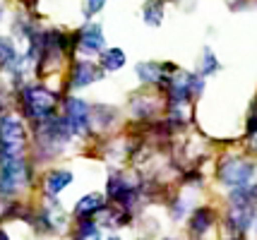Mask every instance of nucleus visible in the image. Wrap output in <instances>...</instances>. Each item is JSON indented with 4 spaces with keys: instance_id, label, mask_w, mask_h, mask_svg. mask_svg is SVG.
<instances>
[{
    "instance_id": "nucleus-1",
    "label": "nucleus",
    "mask_w": 257,
    "mask_h": 240,
    "mask_svg": "<svg viewBox=\"0 0 257 240\" xmlns=\"http://www.w3.org/2000/svg\"><path fill=\"white\" fill-rule=\"evenodd\" d=\"M17 108L20 118L29 125H36L51 115L60 113V96L44 84H22L17 89Z\"/></svg>"
},
{
    "instance_id": "nucleus-2",
    "label": "nucleus",
    "mask_w": 257,
    "mask_h": 240,
    "mask_svg": "<svg viewBox=\"0 0 257 240\" xmlns=\"http://www.w3.org/2000/svg\"><path fill=\"white\" fill-rule=\"evenodd\" d=\"M106 202L115 206H123L125 211L135 214L137 204L145 199V180L137 173L115 171L113 168L106 178Z\"/></svg>"
},
{
    "instance_id": "nucleus-3",
    "label": "nucleus",
    "mask_w": 257,
    "mask_h": 240,
    "mask_svg": "<svg viewBox=\"0 0 257 240\" xmlns=\"http://www.w3.org/2000/svg\"><path fill=\"white\" fill-rule=\"evenodd\" d=\"M34 178L36 166L29 154L0 161V199H20V194L34 185Z\"/></svg>"
},
{
    "instance_id": "nucleus-4",
    "label": "nucleus",
    "mask_w": 257,
    "mask_h": 240,
    "mask_svg": "<svg viewBox=\"0 0 257 240\" xmlns=\"http://www.w3.org/2000/svg\"><path fill=\"white\" fill-rule=\"evenodd\" d=\"M216 180L231 190H245L257 185V161L238 154H226L216 163Z\"/></svg>"
},
{
    "instance_id": "nucleus-5",
    "label": "nucleus",
    "mask_w": 257,
    "mask_h": 240,
    "mask_svg": "<svg viewBox=\"0 0 257 240\" xmlns=\"http://www.w3.org/2000/svg\"><path fill=\"white\" fill-rule=\"evenodd\" d=\"M29 149V127L17 113L0 118V161L24 156Z\"/></svg>"
},
{
    "instance_id": "nucleus-6",
    "label": "nucleus",
    "mask_w": 257,
    "mask_h": 240,
    "mask_svg": "<svg viewBox=\"0 0 257 240\" xmlns=\"http://www.w3.org/2000/svg\"><path fill=\"white\" fill-rule=\"evenodd\" d=\"M32 228L39 235H60L70 228V216L60 206L58 197H44V204L34 206Z\"/></svg>"
},
{
    "instance_id": "nucleus-7",
    "label": "nucleus",
    "mask_w": 257,
    "mask_h": 240,
    "mask_svg": "<svg viewBox=\"0 0 257 240\" xmlns=\"http://www.w3.org/2000/svg\"><path fill=\"white\" fill-rule=\"evenodd\" d=\"M60 115L65 118L72 137L87 139L91 137V106L79 96H65L60 103Z\"/></svg>"
},
{
    "instance_id": "nucleus-8",
    "label": "nucleus",
    "mask_w": 257,
    "mask_h": 240,
    "mask_svg": "<svg viewBox=\"0 0 257 240\" xmlns=\"http://www.w3.org/2000/svg\"><path fill=\"white\" fill-rule=\"evenodd\" d=\"M257 221V204H228L224 214V226L228 228L231 238H240L252 228Z\"/></svg>"
},
{
    "instance_id": "nucleus-9",
    "label": "nucleus",
    "mask_w": 257,
    "mask_h": 240,
    "mask_svg": "<svg viewBox=\"0 0 257 240\" xmlns=\"http://www.w3.org/2000/svg\"><path fill=\"white\" fill-rule=\"evenodd\" d=\"M103 77V70L91 63V60H75L70 65V72H67V89L70 92H79V89H87L89 84L99 82Z\"/></svg>"
},
{
    "instance_id": "nucleus-10",
    "label": "nucleus",
    "mask_w": 257,
    "mask_h": 240,
    "mask_svg": "<svg viewBox=\"0 0 257 240\" xmlns=\"http://www.w3.org/2000/svg\"><path fill=\"white\" fill-rule=\"evenodd\" d=\"M103 44H106L103 29H101V24H96V22L84 24L77 34H75V48L82 51L84 56H96V53H101V51H103Z\"/></svg>"
},
{
    "instance_id": "nucleus-11",
    "label": "nucleus",
    "mask_w": 257,
    "mask_h": 240,
    "mask_svg": "<svg viewBox=\"0 0 257 240\" xmlns=\"http://www.w3.org/2000/svg\"><path fill=\"white\" fill-rule=\"evenodd\" d=\"M214 223H216V211L212 206H195L190 211V223H188L192 240H204L214 228Z\"/></svg>"
},
{
    "instance_id": "nucleus-12",
    "label": "nucleus",
    "mask_w": 257,
    "mask_h": 240,
    "mask_svg": "<svg viewBox=\"0 0 257 240\" xmlns=\"http://www.w3.org/2000/svg\"><path fill=\"white\" fill-rule=\"evenodd\" d=\"M75 180L72 171L67 168H48V171L41 175V190H44V197H58V194L67 190Z\"/></svg>"
},
{
    "instance_id": "nucleus-13",
    "label": "nucleus",
    "mask_w": 257,
    "mask_h": 240,
    "mask_svg": "<svg viewBox=\"0 0 257 240\" xmlns=\"http://www.w3.org/2000/svg\"><path fill=\"white\" fill-rule=\"evenodd\" d=\"M120 120V113L115 106H108V103H96L91 106V135L96 132H111L113 127L118 125Z\"/></svg>"
},
{
    "instance_id": "nucleus-14",
    "label": "nucleus",
    "mask_w": 257,
    "mask_h": 240,
    "mask_svg": "<svg viewBox=\"0 0 257 240\" xmlns=\"http://www.w3.org/2000/svg\"><path fill=\"white\" fill-rule=\"evenodd\" d=\"M106 204H108V202H106V194L103 192L84 194V197L77 199V204L72 206V218H75V221H89V218L96 216Z\"/></svg>"
},
{
    "instance_id": "nucleus-15",
    "label": "nucleus",
    "mask_w": 257,
    "mask_h": 240,
    "mask_svg": "<svg viewBox=\"0 0 257 240\" xmlns=\"http://www.w3.org/2000/svg\"><path fill=\"white\" fill-rule=\"evenodd\" d=\"M135 214L125 211L123 206H115V204H106L101 209L99 214L94 216V221L99 223V228H123V226H130L133 223Z\"/></svg>"
},
{
    "instance_id": "nucleus-16",
    "label": "nucleus",
    "mask_w": 257,
    "mask_h": 240,
    "mask_svg": "<svg viewBox=\"0 0 257 240\" xmlns=\"http://www.w3.org/2000/svg\"><path fill=\"white\" fill-rule=\"evenodd\" d=\"M161 108L157 96H149V94H137L130 101V115H133L137 123H147V120H157V113Z\"/></svg>"
},
{
    "instance_id": "nucleus-17",
    "label": "nucleus",
    "mask_w": 257,
    "mask_h": 240,
    "mask_svg": "<svg viewBox=\"0 0 257 240\" xmlns=\"http://www.w3.org/2000/svg\"><path fill=\"white\" fill-rule=\"evenodd\" d=\"M70 240H103L99 223L89 218V221H75V230H72V238Z\"/></svg>"
},
{
    "instance_id": "nucleus-18",
    "label": "nucleus",
    "mask_w": 257,
    "mask_h": 240,
    "mask_svg": "<svg viewBox=\"0 0 257 240\" xmlns=\"http://www.w3.org/2000/svg\"><path fill=\"white\" fill-rule=\"evenodd\" d=\"M99 68L103 70V72H118L120 68H125V53L120 51V48H108V51H101Z\"/></svg>"
},
{
    "instance_id": "nucleus-19",
    "label": "nucleus",
    "mask_w": 257,
    "mask_h": 240,
    "mask_svg": "<svg viewBox=\"0 0 257 240\" xmlns=\"http://www.w3.org/2000/svg\"><path fill=\"white\" fill-rule=\"evenodd\" d=\"M142 15H145V22L149 27H159L161 20H164V0H149L145 5V10H142Z\"/></svg>"
},
{
    "instance_id": "nucleus-20",
    "label": "nucleus",
    "mask_w": 257,
    "mask_h": 240,
    "mask_svg": "<svg viewBox=\"0 0 257 240\" xmlns=\"http://www.w3.org/2000/svg\"><path fill=\"white\" fill-rule=\"evenodd\" d=\"M17 60V48L12 44L10 39L0 36V70H8Z\"/></svg>"
},
{
    "instance_id": "nucleus-21",
    "label": "nucleus",
    "mask_w": 257,
    "mask_h": 240,
    "mask_svg": "<svg viewBox=\"0 0 257 240\" xmlns=\"http://www.w3.org/2000/svg\"><path fill=\"white\" fill-rule=\"evenodd\" d=\"M219 70V60H216V56H214L212 48H204V58H202V68H200V77H209V75H214Z\"/></svg>"
},
{
    "instance_id": "nucleus-22",
    "label": "nucleus",
    "mask_w": 257,
    "mask_h": 240,
    "mask_svg": "<svg viewBox=\"0 0 257 240\" xmlns=\"http://www.w3.org/2000/svg\"><path fill=\"white\" fill-rule=\"evenodd\" d=\"M106 5V0H84V17H94Z\"/></svg>"
},
{
    "instance_id": "nucleus-23",
    "label": "nucleus",
    "mask_w": 257,
    "mask_h": 240,
    "mask_svg": "<svg viewBox=\"0 0 257 240\" xmlns=\"http://www.w3.org/2000/svg\"><path fill=\"white\" fill-rule=\"evenodd\" d=\"M0 240H10V235H8V230L0 228Z\"/></svg>"
},
{
    "instance_id": "nucleus-24",
    "label": "nucleus",
    "mask_w": 257,
    "mask_h": 240,
    "mask_svg": "<svg viewBox=\"0 0 257 240\" xmlns=\"http://www.w3.org/2000/svg\"><path fill=\"white\" fill-rule=\"evenodd\" d=\"M106 240H123V238H120V235H108Z\"/></svg>"
},
{
    "instance_id": "nucleus-25",
    "label": "nucleus",
    "mask_w": 257,
    "mask_h": 240,
    "mask_svg": "<svg viewBox=\"0 0 257 240\" xmlns=\"http://www.w3.org/2000/svg\"><path fill=\"white\" fill-rule=\"evenodd\" d=\"M0 20H3V8H0Z\"/></svg>"
},
{
    "instance_id": "nucleus-26",
    "label": "nucleus",
    "mask_w": 257,
    "mask_h": 240,
    "mask_svg": "<svg viewBox=\"0 0 257 240\" xmlns=\"http://www.w3.org/2000/svg\"><path fill=\"white\" fill-rule=\"evenodd\" d=\"M161 240H176V238H161Z\"/></svg>"
},
{
    "instance_id": "nucleus-27",
    "label": "nucleus",
    "mask_w": 257,
    "mask_h": 240,
    "mask_svg": "<svg viewBox=\"0 0 257 240\" xmlns=\"http://www.w3.org/2000/svg\"><path fill=\"white\" fill-rule=\"evenodd\" d=\"M255 228H257V221H255Z\"/></svg>"
},
{
    "instance_id": "nucleus-28",
    "label": "nucleus",
    "mask_w": 257,
    "mask_h": 240,
    "mask_svg": "<svg viewBox=\"0 0 257 240\" xmlns=\"http://www.w3.org/2000/svg\"><path fill=\"white\" fill-rule=\"evenodd\" d=\"M235 240H240V238H235Z\"/></svg>"
},
{
    "instance_id": "nucleus-29",
    "label": "nucleus",
    "mask_w": 257,
    "mask_h": 240,
    "mask_svg": "<svg viewBox=\"0 0 257 240\" xmlns=\"http://www.w3.org/2000/svg\"><path fill=\"white\" fill-rule=\"evenodd\" d=\"M142 240H145V238H142Z\"/></svg>"
}]
</instances>
